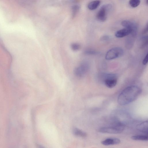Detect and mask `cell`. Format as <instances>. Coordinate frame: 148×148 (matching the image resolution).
Listing matches in <instances>:
<instances>
[{"instance_id": "6da1fadb", "label": "cell", "mask_w": 148, "mask_h": 148, "mask_svg": "<svg viewBox=\"0 0 148 148\" xmlns=\"http://www.w3.org/2000/svg\"><path fill=\"white\" fill-rule=\"evenodd\" d=\"M142 90L135 85L128 86L119 95L118 104L121 106L128 104L136 100L141 94Z\"/></svg>"}, {"instance_id": "7a4b0ae2", "label": "cell", "mask_w": 148, "mask_h": 148, "mask_svg": "<svg viewBox=\"0 0 148 148\" xmlns=\"http://www.w3.org/2000/svg\"><path fill=\"white\" fill-rule=\"evenodd\" d=\"M124 51L121 48L115 47L109 50L106 53V59L111 60L119 58L122 56L124 54Z\"/></svg>"}, {"instance_id": "3957f363", "label": "cell", "mask_w": 148, "mask_h": 148, "mask_svg": "<svg viewBox=\"0 0 148 148\" xmlns=\"http://www.w3.org/2000/svg\"><path fill=\"white\" fill-rule=\"evenodd\" d=\"M102 76L104 78V83L106 86L108 88H112L116 85L117 79L116 74L111 73L104 74Z\"/></svg>"}, {"instance_id": "277c9868", "label": "cell", "mask_w": 148, "mask_h": 148, "mask_svg": "<svg viewBox=\"0 0 148 148\" xmlns=\"http://www.w3.org/2000/svg\"><path fill=\"white\" fill-rule=\"evenodd\" d=\"M111 5H104L100 9L98 12L96 18L97 19L101 22L105 21L107 18V14L108 11L111 9Z\"/></svg>"}, {"instance_id": "5b68a950", "label": "cell", "mask_w": 148, "mask_h": 148, "mask_svg": "<svg viewBox=\"0 0 148 148\" xmlns=\"http://www.w3.org/2000/svg\"><path fill=\"white\" fill-rule=\"evenodd\" d=\"M124 129V127L123 125H118L114 126L101 128L99 130V132L102 133L117 134L122 132Z\"/></svg>"}, {"instance_id": "8992f818", "label": "cell", "mask_w": 148, "mask_h": 148, "mask_svg": "<svg viewBox=\"0 0 148 148\" xmlns=\"http://www.w3.org/2000/svg\"><path fill=\"white\" fill-rule=\"evenodd\" d=\"M121 24L125 28L131 30V35L134 38L136 36L138 33V26L136 23L131 21L125 20L122 21Z\"/></svg>"}, {"instance_id": "52a82bcc", "label": "cell", "mask_w": 148, "mask_h": 148, "mask_svg": "<svg viewBox=\"0 0 148 148\" xmlns=\"http://www.w3.org/2000/svg\"><path fill=\"white\" fill-rule=\"evenodd\" d=\"M89 69V64L86 62H83L75 69V75L78 77H83L87 73Z\"/></svg>"}, {"instance_id": "ba28073f", "label": "cell", "mask_w": 148, "mask_h": 148, "mask_svg": "<svg viewBox=\"0 0 148 148\" xmlns=\"http://www.w3.org/2000/svg\"><path fill=\"white\" fill-rule=\"evenodd\" d=\"M131 32L130 29L125 28L117 31L115 33V36L118 38H123L131 34Z\"/></svg>"}, {"instance_id": "9c48e42d", "label": "cell", "mask_w": 148, "mask_h": 148, "mask_svg": "<svg viewBox=\"0 0 148 148\" xmlns=\"http://www.w3.org/2000/svg\"><path fill=\"white\" fill-rule=\"evenodd\" d=\"M121 140L119 138H106L101 142V143L104 145H117L120 143Z\"/></svg>"}, {"instance_id": "30bf717a", "label": "cell", "mask_w": 148, "mask_h": 148, "mask_svg": "<svg viewBox=\"0 0 148 148\" xmlns=\"http://www.w3.org/2000/svg\"><path fill=\"white\" fill-rule=\"evenodd\" d=\"M148 121H145L138 125L136 128L139 131L146 134H148Z\"/></svg>"}, {"instance_id": "8fae6325", "label": "cell", "mask_w": 148, "mask_h": 148, "mask_svg": "<svg viewBox=\"0 0 148 148\" xmlns=\"http://www.w3.org/2000/svg\"><path fill=\"white\" fill-rule=\"evenodd\" d=\"M100 3L101 1L98 0L94 1L89 4L88 8L90 10H94L98 8Z\"/></svg>"}, {"instance_id": "7c38bea8", "label": "cell", "mask_w": 148, "mask_h": 148, "mask_svg": "<svg viewBox=\"0 0 148 148\" xmlns=\"http://www.w3.org/2000/svg\"><path fill=\"white\" fill-rule=\"evenodd\" d=\"M134 37L132 36L128 37L125 42V46L126 48L128 50L131 49L134 44Z\"/></svg>"}, {"instance_id": "4fadbf2b", "label": "cell", "mask_w": 148, "mask_h": 148, "mask_svg": "<svg viewBox=\"0 0 148 148\" xmlns=\"http://www.w3.org/2000/svg\"><path fill=\"white\" fill-rule=\"evenodd\" d=\"M131 138L134 140H139L142 141H147L148 139V134L138 135L132 136Z\"/></svg>"}, {"instance_id": "5bb4252c", "label": "cell", "mask_w": 148, "mask_h": 148, "mask_svg": "<svg viewBox=\"0 0 148 148\" xmlns=\"http://www.w3.org/2000/svg\"><path fill=\"white\" fill-rule=\"evenodd\" d=\"M73 132L75 135L83 138H85L87 136L86 132L76 128H75L73 129Z\"/></svg>"}, {"instance_id": "9a60e30c", "label": "cell", "mask_w": 148, "mask_h": 148, "mask_svg": "<svg viewBox=\"0 0 148 148\" xmlns=\"http://www.w3.org/2000/svg\"><path fill=\"white\" fill-rule=\"evenodd\" d=\"M72 15L73 18L75 17L80 9V6L79 5H76L72 7Z\"/></svg>"}, {"instance_id": "2e32d148", "label": "cell", "mask_w": 148, "mask_h": 148, "mask_svg": "<svg viewBox=\"0 0 148 148\" xmlns=\"http://www.w3.org/2000/svg\"><path fill=\"white\" fill-rule=\"evenodd\" d=\"M140 2V0H130L129 4L131 7L134 8L138 7Z\"/></svg>"}, {"instance_id": "e0dca14e", "label": "cell", "mask_w": 148, "mask_h": 148, "mask_svg": "<svg viewBox=\"0 0 148 148\" xmlns=\"http://www.w3.org/2000/svg\"><path fill=\"white\" fill-rule=\"evenodd\" d=\"M85 54L88 55H95L99 54V52L91 49H89L85 51Z\"/></svg>"}, {"instance_id": "ac0fdd59", "label": "cell", "mask_w": 148, "mask_h": 148, "mask_svg": "<svg viewBox=\"0 0 148 148\" xmlns=\"http://www.w3.org/2000/svg\"><path fill=\"white\" fill-rule=\"evenodd\" d=\"M71 47L72 49L74 51H77L81 48V46L78 43H73L71 45Z\"/></svg>"}, {"instance_id": "d6986e66", "label": "cell", "mask_w": 148, "mask_h": 148, "mask_svg": "<svg viewBox=\"0 0 148 148\" xmlns=\"http://www.w3.org/2000/svg\"><path fill=\"white\" fill-rule=\"evenodd\" d=\"M148 44L147 36L144 37L142 39V43L141 47L144 48L147 46Z\"/></svg>"}, {"instance_id": "ffe728a7", "label": "cell", "mask_w": 148, "mask_h": 148, "mask_svg": "<svg viewBox=\"0 0 148 148\" xmlns=\"http://www.w3.org/2000/svg\"><path fill=\"white\" fill-rule=\"evenodd\" d=\"M148 61V54H147L145 57L144 58L143 61V64L144 65H146Z\"/></svg>"}, {"instance_id": "44dd1931", "label": "cell", "mask_w": 148, "mask_h": 148, "mask_svg": "<svg viewBox=\"0 0 148 148\" xmlns=\"http://www.w3.org/2000/svg\"><path fill=\"white\" fill-rule=\"evenodd\" d=\"M148 24H147V25L143 29L142 32V33L143 35H144L147 33L148 32Z\"/></svg>"}, {"instance_id": "7402d4cb", "label": "cell", "mask_w": 148, "mask_h": 148, "mask_svg": "<svg viewBox=\"0 0 148 148\" xmlns=\"http://www.w3.org/2000/svg\"><path fill=\"white\" fill-rule=\"evenodd\" d=\"M108 38L107 36H104L103 37V38H102V39L103 40H106Z\"/></svg>"}, {"instance_id": "603a6c76", "label": "cell", "mask_w": 148, "mask_h": 148, "mask_svg": "<svg viewBox=\"0 0 148 148\" xmlns=\"http://www.w3.org/2000/svg\"><path fill=\"white\" fill-rule=\"evenodd\" d=\"M148 0H146V4L147 5H148Z\"/></svg>"}]
</instances>
